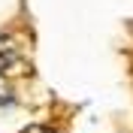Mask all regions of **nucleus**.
<instances>
[{
    "label": "nucleus",
    "mask_w": 133,
    "mask_h": 133,
    "mask_svg": "<svg viewBox=\"0 0 133 133\" xmlns=\"http://www.w3.org/2000/svg\"><path fill=\"white\" fill-rule=\"evenodd\" d=\"M21 61V51H18V42L12 36H0V73H6Z\"/></svg>",
    "instance_id": "nucleus-1"
},
{
    "label": "nucleus",
    "mask_w": 133,
    "mask_h": 133,
    "mask_svg": "<svg viewBox=\"0 0 133 133\" xmlns=\"http://www.w3.org/2000/svg\"><path fill=\"white\" fill-rule=\"evenodd\" d=\"M21 133H55L51 127H42V124H30V127H24Z\"/></svg>",
    "instance_id": "nucleus-2"
},
{
    "label": "nucleus",
    "mask_w": 133,
    "mask_h": 133,
    "mask_svg": "<svg viewBox=\"0 0 133 133\" xmlns=\"http://www.w3.org/2000/svg\"><path fill=\"white\" fill-rule=\"evenodd\" d=\"M6 100H12V91H9V85L0 79V103H6Z\"/></svg>",
    "instance_id": "nucleus-3"
}]
</instances>
